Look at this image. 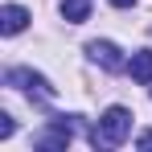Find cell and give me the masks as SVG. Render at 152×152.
I'll return each mask as SVG.
<instances>
[{"label":"cell","instance_id":"30bf717a","mask_svg":"<svg viewBox=\"0 0 152 152\" xmlns=\"http://www.w3.org/2000/svg\"><path fill=\"white\" fill-rule=\"evenodd\" d=\"M111 4H115V8H132L136 0H111Z\"/></svg>","mask_w":152,"mask_h":152},{"label":"cell","instance_id":"277c9868","mask_svg":"<svg viewBox=\"0 0 152 152\" xmlns=\"http://www.w3.org/2000/svg\"><path fill=\"white\" fill-rule=\"evenodd\" d=\"M86 53L99 62L103 70H124V53L115 41H86Z\"/></svg>","mask_w":152,"mask_h":152},{"label":"cell","instance_id":"6da1fadb","mask_svg":"<svg viewBox=\"0 0 152 152\" xmlns=\"http://www.w3.org/2000/svg\"><path fill=\"white\" fill-rule=\"evenodd\" d=\"M127 132H132V111L127 107H107L103 119L95 124V132H91V144L95 148H119L127 140Z\"/></svg>","mask_w":152,"mask_h":152},{"label":"cell","instance_id":"5b68a950","mask_svg":"<svg viewBox=\"0 0 152 152\" xmlns=\"http://www.w3.org/2000/svg\"><path fill=\"white\" fill-rule=\"evenodd\" d=\"M25 25H29V12L21 8V4H4V8H0V33H4V37L21 33Z\"/></svg>","mask_w":152,"mask_h":152},{"label":"cell","instance_id":"ba28073f","mask_svg":"<svg viewBox=\"0 0 152 152\" xmlns=\"http://www.w3.org/2000/svg\"><path fill=\"white\" fill-rule=\"evenodd\" d=\"M12 132H17L12 115H0V140H12Z\"/></svg>","mask_w":152,"mask_h":152},{"label":"cell","instance_id":"9c48e42d","mask_svg":"<svg viewBox=\"0 0 152 152\" xmlns=\"http://www.w3.org/2000/svg\"><path fill=\"white\" fill-rule=\"evenodd\" d=\"M136 148H144V152L152 148V132H144V136H140V140H136Z\"/></svg>","mask_w":152,"mask_h":152},{"label":"cell","instance_id":"52a82bcc","mask_svg":"<svg viewBox=\"0 0 152 152\" xmlns=\"http://www.w3.org/2000/svg\"><path fill=\"white\" fill-rule=\"evenodd\" d=\"M62 17H66L70 25H82V21L91 17V0H62Z\"/></svg>","mask_w":152,"mask_h":152},{"label":"cell","instance_id":"3957f363","mask_svg":"<svg viewBox=\"0 0 152 152\" xmlns=\"http://www.w3.org/2000/svg\"><path fill=\"white\" fill-rule=\"evenodd\" d=\"M74 140V124L70 119H53L41 136H37V148H45V152H58V148H66Z\"/></svg>","mask_w":152,"mask_h":152},{"label":"cell","instance_id":"8992f818","mask_svg":"<svg viewBox=\"0 0 152 152\" xmlns=\"http://www.w3.org/2000/svg\"><path fill=\"white\" fill-rule=\"evenodd\" d=\"M127 74L136 78V82H152V50L132 53V62H127Z\"/></svg>","mask_w":152,"mask_h":152},{"label":"cell","instance_id":"7a4b0ae2","mask_svg":"<svg viewBox=\"0 0 152 152\" xmlns=\"http://www.w3.org/2000/svg\"><path fill=\"white\" fill-rule=\"evenodd\" d=\"M4 82H8V86H17V91H25L29 99H37V103H53V86H50V78L37 74V70L17 66V70H8V74H4Z\"/></svg>","mask_w":152,"mask_h":152}]
</instances>
